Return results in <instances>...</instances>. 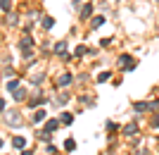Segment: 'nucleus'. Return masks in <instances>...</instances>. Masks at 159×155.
I'll use <instances>...</instances> for the list:
<instances>
[{
	"label": "nucleus",
	"instance_id": "nucleus-32",
	"mask_svg": "<svg viewBox=\"0 0 159 155\" xmlns=\"http://www.w3.org/2000/svg\"><path fill=\"white\" fill-rule=\"evenodd\" d=\"M119 2H121V0H119Z\"/></svg>",
	"mask_w": 159,
	"mask_h": 155
},
{
	"label": "nucleus",
	"instance_id": "nucleus-29",
	"mask_svg": "<svg viewBox=\"0 0 159 155\" xmlns=\"http://www.w3.org/2000/svg\"><path fill=\"white\" fill-rule=\"evenodd\" d=\"M21 155H33V150H29V148H24V150H21Z\"/></svg>",
	"mask_w": 159,
	"mask_h": 155
},
{
	"label": "nucleus",
	"instance_id": "nucleus-12",
	"mask_svg": "<svg viewBox=\"0 0 159 155\" xmlns=\"http://www.w3.org/2000/svg\"><path fill=\"white\" fill-rule=\"evenodd\" d=\"M107 22V17H102V14H98V17H93V22H90V27L93 29H100L102 27V24H105Z\"/></svg>",
	"mask_w": 159,
	"mask_h": 155
},
{
	"label": "nucleus",
	"instance_id": "nucleus-10",
	"mask_svg": "<svg viewBox=\"0 0 159 155\" xmlns=\"http://www.w3.org/2000/svg\"><path fill=\"white\" fill-rule=\"evenodd\" d=\"M133 112H135V115H143V112H150V110H147V103H133Z\"/></svg>",
	"mask_w": 159,
	"mask_h": 155
},
{
	"label": "nucleus",
	"instance_id": "nucleus-25",
	"mask_svg": "<svg viewBox=\"0 0 159 155\" xmlns=\"http://www.w3.org/2000/svg\"><path fill=\"white\" fill-rule=\"evenodd\" d=\"M45 153L48 155H55V153H57V148H55L52 143H48V146H45Z\"/></svg>",
	"mask_w": 159,
	"mask_h": 155
},
{
	"label": "nucleus",
	"instance_id": "nucleus-19",
	"mask_svg": "<svg viewBox=\"0 0 159 155\" xmlns=\"http://www.w3.org/2000/svg\"><path fill=\"white\" fill-rule=\"evenodd\" d=\"M0 7H2L5 12H10V10H12V0H0Z\"/></svg>",
	"mask_w": 159,
	"mask_h": 155
},
{
	"label": "nucleus",
	"instance_id": "nucleus-1",
	"mask_svg": "<svg viewBox=\"0 0 159 155\" xmlns=\"http://www.w3.org/2000/svg\"><path fill=\"white\" fill-rule=\"evenodd\" d=\"M33 46H36V38H33V36H24V38L17 43V48H19L21 53H24V57H26V60L33 55V53H31V48H33Z\"/></svg>",
	"mask_w": 159,
	"mask_h": 155
},
{
	"label": "nucleus",
	"instance_id": "nucleus-9",
	"mask_svg": "<svg viewBox=\"0 0 159 155\" xmlns=\"http://www.w3.org/2000/svg\"><path fill=\"white\" fill-rule=\"evenodd\" d=\"M52 53H55V55H60V57H62V55L66 53V41H60V43H55Z\"/></svg>",
	"mask_w": 159,
	"mask_h": 155
},
{
	"label": "nucleus",
	"instance_id": "nucleus-17",
	"mask_svg": "<svg viewBox=\"0 0 159 155\" xmlns=\"http://www.w3.org/2000/svg\"><path fill=\"white\" fill-rule=\"evenodd\" d=\"M17 88H19V79H12V81H7V91H10V93H14Z\"/></svg>",
	"mask_w": 159,
	"mask_h": 155
},
{
	"label": "nucleus",
	"instance_id": "nucleus-31",
	"mask_svg": "<svg viewBox=\"0 0 159 155\" xmlns=\"http://www.w3.org/2000/svg\"><path fill=\"white\" fill-rule=\"evenodd\" d=\"M0 146H2V138H0Z\"/></svg>",
	"mask_w": 159,
	"mask_h": 155
},
{
	"label": "nucleus",
	"instance_id": "nucleus-3",
	"mask_svg": "<svg viewBox=\"0 0 159 155\" xmlns=\"http://www.w3.org/2000/svg\"><path fill=\"white\" fill-rule=\"evenodd\" d=\"M60 124H62V122L57 119V117H52V119H45V127H43V129H45L48 134H55V131L60 129Z\"/></svg>",
	"mask_w": 159,
	"mask_h": 155
},
{
	"label": "nucleus",
	"instance_id": "nucleus-24",
	"mask_svg": "<svg viewBox=\"0 0 159 155\" xmlns=\"http://www.w3.org/2000/svg\"><path fill=\"white\" fill-rule=\"evenodd\" d=\"M109 76H112V74H109V72H102V74L98 76V84H105V81L109 79Z\"/></svg>",
	"mask_w": 159,
	"mask_h": 155
},
{
	"label": "nucleus",
	"instance_id": "nucleus-4",
	"mask_svg": "<svg viewBox=\"0 0 159 155\" xmlns=\"http://www.w3.org/2000/svg\"><path fill=\"white\" fill-rule=\"evenodd\" d=\"M45 100H48V98H45L43 93H36L33 98H29V108H33V110H36V108H40V105H43Z\"/></svg>",
	"mask_w": 159,
	"mask_h": 155
},
{
	"label": "nucleus",
	"instance_id": "nucleus-6",
	"mask_svg": "<svg viewBox=\"0 0 159 155\" xmlns=\"http://www.w3.org/2000/svg\"><path fill=\"white\" fill-rule=\"evenodd\" d=\"M48 119V115H45V110H33V115H31V122L33 124H40V122H45Z\"/></svg>",
	"mask_w": 159,
	"mask_h": 155
},
{
	"label": "nucleus",
	"instance_id": "nucleus-20",
	"mask_svg": "<svg viewBox=\"0 0 159 155\" xmlns=\"http://www.w3.org/2000/svg\"><path fill=\"white\" fill-rule=\"evenodd\" d=\"M105 129H107V131H112V134H114V131H116V129H119V127H116V124H114V122H112V119H107V124H105Z\"/></svg>",
	"mask_w": 159,
	"mask_h": 155
},
{
	"label": "nucleus",
	"instance_id": "nucleus-30",
	"mask_svg": "<svg viewBox=\"0 0 159 155\" xmlns=\"http://www.w3.org/2000/svg\"><path fill=\"white\" fill-rule=\"evenodd\" d=\"M2 110H5V100H2V98H0V112H2Z\"/></svg>",
	"mask_w": 159,
	"mask_h": 155
},
{
	"label": "nucleus",
	"instance_id": "nucleus-27",
	"mask_svg": "<svg viewBox=\"0 0 159 155\" xmlns=\"http://www.w3.org/2000/svg\"><path fill=\"white\" fill-rule=\"evenodd\" d=\"M100 46H102V48H109V46H112V38H102V41H100Z\"/></svg>",
	"mask_w": 159,
	"mask_h": 155
},
{
	"label": "nucleus",
	"instance_id": "nucleus-22",
	"mask_svg": "<svg viewBox=\"0 0 159 155\" xmlns=\"http://www.w3.org/2000/svg\"><path fill=\"white\" fill-rule=\"evenodd\" d=\"M55 103H57V105H66V103H69V95H66V93H62V95H60V98H57Z\"/></svg>",
	"mask_w": 159,
	"mask_h": 155
},
{
	"label": "nucleus",
	"instance_id": "nucleus-5",
	"mask_svg": "<svg viewBox=\"0 0 159 155\" xmlns=\"http://www.w3.org/2000/svg\"><path fill=\"white\" fill-rule=\"evenodd\" d=\"M121 134H124V136H128V138L138 136V124H135V122H133V124H126V127L121 129Z\"/></svg>",
	"mask_w": 159,
	"mask_h": 155
},
{
	"label": "nucleus",
	"instance_id": "nucleus-7",
	"mask_svg": "<svg viewBox=\"0 0 159 155\" xmlns=\"http://www.w3.org/2000/svg\"><path fill=\"white\" fill-rule=\"evenodd\" d=\"M69 84H74V74H69V72H64V74L57 79V86H69Z\"/></svg>",
	"mask_w": 159,
	"mask_h": 155
},
{
	"label": "nucleus",
	"instance_id": "nucleus-2",
	"mask_svg": "<svg viewBox=\"0 0 159 155\" xmlns=\"http://www.w3.org/2000/svg\"><path fill=\"white\" fill-rule=\"evenodd\" d=\"M135 65H138V60H135V57H131V55H119V67L121 69H133L135 67Z\"/></svg>",
	"mask_w": 159,
	"mask_h": 155
},
{
	"label": "nucleus",
	"instance_id": "nucleus-16",
	"mask_svg": "<svg viewBox=\"0 0 159 155\" xmlns=\"http://www.w3.org/2000/svg\"><path fill=\"white\" fill-rule=\"evenodd\" d=\"M60 122H62V124H71V122H74V115H71V112H62Z\"/></svg>",
	"mask_w": 159,
	"mask_h": 155
},
{
	"label": "nucleus",
	"instance_id": "nucleus-15",
	"mask_svg": "<svg viewBox=\"0 0 159 155\" xmlns=\"http://www.w3.org/2000/svg\"><path fill=\"white\" fill-rule=\"evenodd\" d=\"M88 50H90V48H86V46H79L76 50H74V57H83V55H88Z\"/></svg>",
	"mask_w": 159,
	"mask_h": 155
},
{
	"label": "nucleus",
	"instance_id": "nucleus-8",
	"mask_svg": "<svg viewBox=\"0 0 159 155\" xmlns=\"http://www.w3.org/2000/svg\"><path fill=\"white\" fill-rule=\"evenodd\" d=\"M90 14H93V2H86V5L81 7V12H79V17H81V19H88V17H90Z\"/></svg>",
	"mask_w": 159,
	"mask_h": 155
},
{
	"label": "nucleus",
	"instance_id": "nucleus-26",
	"mask_svg": "<svg viewBox=\"0 0 159 155\" xmlns=\"http://www.w3.org/2000/svg\"><path fill=\"white\" fill-rule=\"evenodd\" d=\"M31 84H43V74H33L31 76Z\"/></svg>",
	"mask_w": 159,
	"mask_h": 155
},
{
	"label": "nucleus",
	"instance_id": "nucleus-28",
	"mask_svg": "<svg viewBox=\"0 0 159 155\" xmlns=\"http://www.w3.org/2000/svg\"><path fill=\"white\" fill-rule=\"evenodd\" d=\"M71 7H74V10H79V7H81V0H71Z\"/></svg>",
	"mask_w": 159,
	"mask_h": 155
},
{
	"label": "nucleus",
	"instance_id": "nucleus-14",
	"mask_svg": "<svg viewBox=\"0 0 159 155\" xmlns=\"http://www.w3.org/2000/svg\"><path fill=\"white\" fill-rule=\"evenodd\" d=\"M40 24H43V29H48V31H50V29L55 27V19H52V17H43V22H40Z\"/></svg>",
	"mask_w": 159,
	"mask_h": 155
},
{
	"label": "nucleus",
	"instance_id": "nucleus-18",
	"mask_svg": "<svg viewBox=\"0 0 159 155\" xmlns=\"http://www.w3.org/2000/svg\"><path fill=\"white\" fill-rule=\"evenodd\" d=\"M64 150H76V141H74V138H66L64 141Z\"/></svg>",
	"mask_w": 159,
	"mask_h": 155
},
{
	"label": "nucleus",
	"instance_id": "nucleus-21",
	"mask_svg": "<svg viewBox=\"0 0 159 155\" xmlns=\"http://www.w3.org/2000/svg\"><path fill=\"white\" fill-rule=\"evenodd\" d=\"M147 110H150V112H157V110H159V100H152V103H147Z\"/></svg>",
	"mask_w": 159,
	"mask_h": 155
},
{
	"label": "nucleus",
	"instance_id": "nucleus-23",
	"mask_svg": "<svg viewBox=\"0 0 159 155\" xmlns=\"http://www.w3.org/2000/svg\"><path fill=\"white\" fill-rule=\"evenodd\" d=\"M150 127H152V129H157V127H159V110H157V115L150 119Z\"/></svg>",
	"mask_w": 159,
	"mask_h": 155
},
{
	"label": "nucleus",
	"instance_id": "nucleus-13",
	"mask_svg": "<svg viewBox=\"0 0 159 155\" xmlns=\"http://www.w3.org/2000/svg\"><path fill=\"white\" fill-rule=\"evenodd\" d=\"M12 98L17 103H21V100H26V91H24V88H17V91H14L12 93Z\"/></svg>",
	"mask_w": 159,
	"mask_h": 155
},
{
	"label": "nucleus",
	"instance_id": "nucleus-11",
	"mask_svg": "<svg viewBox=\"0 0 159 155\" xmlns=\"http://www.w3.org/2000/svg\"><path fill=\"white\" fill-rule=\"evenodd\" d=\"M12 146H14V148H19V150H24V148H26L24 136H14V138H12Z\"/></svg>",
	"mask_w": 159,
	"mask_h": 155
}]
</instances>
